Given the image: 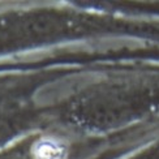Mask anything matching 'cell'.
Masks as SVG:
<instances>
[{
    "label": "cell",
    "mask_w": 159,
    "mask_h": 159,
    "mask_svg": "<svg viewBox=\"0 0 159 159\" xmlns=\"http://www.w3.org/2000/svg\"><path fill=\"white\" fill-rule=\"evenodd\" d=\"M35 159H63L65 155L64 148L54 141H41L34 146Z\"/></svg>",
    "instance_id": "6da1fadb"
}]
</instances>
